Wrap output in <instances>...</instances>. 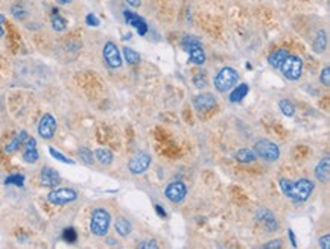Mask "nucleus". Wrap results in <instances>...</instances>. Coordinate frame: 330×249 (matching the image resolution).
Listing matches in <instances>:
<instances>
[{
    "label": "nucleus",
    "instance_id": "obj_37",
    "mask_svg": "<svg viewBox=\"0 0 330 249\" xmlns=\"http://www.w3.org/2000/svg\"><path fill=\"white\" fill-rule=\"evenodd\" d=\"M262 248L265 249H277V248H282V240L280 239H276V240H270V243H265Z\"/></svg>",
    "mask_w": 330,
    "mask_h": 249
},
{
    "label": "nucleus",
    "instance_id": "obj_14",
    "mask_svg": "<svg viewBox=\"0 0 330 249\" xmlns=\"http://www.w3.org/2000/svg\"><path fill=\"white\" fill-rule=\"evenodd\" d=\"M123 18H125V23L129 24V26H134L139 32V35H146L148 32V24L145 21V18H142L140 15L131 12V11H123Z\"/></svg>",
    "mask_w": 330,
    "mask_h": 249
},
{
    "label": "nucleus",
    "instance_id": "obj_43",
    "mask_svg": "<svg viewBox=\"0 0 330 249\" xmlns=\"http://www.w3.org/2000/svg\"><path fill=\"white\" fill-rule=\"evenodd\" d=\"M59 5H69V3H72L73 0H56Z\"/></svg>",
    "mask_w": 330,
    "mask_h": 249
},
{
    "label": "nucleus",
    "instance_id": "obj_38",
    "mask_svg": "<svg viewBox=\"0 0 330 249\" xmlns=\"http://www.w3.org/2000/svg\"><path fill=\"white\" fill-rule=\"evenodd\" d=\"M329 240H330V236L329 234H326L324 237H321V239H320V246H321L323 249H329L330 248Z\"/></svg>",
    "mask_w": 330,
    "mask_h": 249
},
{
    "label": "nucleus",
    "instance_id": "obj_20",
    "mask_svg": "<svg viewBox=\"0 0 330 249\" xmlns=\"http://www.w3.org/2000/svg\"><path fill=\"white\" fill-rule=\"evenodd\" d=\"M288 55H289V53H288L286 49H277L276 52H273V53L270 55L268 62H270V65L274 67V68H280L282 64H283V61L288 58Z\"/></svg>",
    "mask_w": 330,
    "mask_h": 249
},
{
    "label": "nucleus",
    "instance_id": "obj_35",
    "mask_svg": "<svg viewBox=\"0 0 330 249\" xmlns=\"http://www.w3.org/2000/svg\"><path fill=\"white\" fill-rule=\"evenodd\" d=\"M99 18L94 15V14H87L85 15V24L87 26H93V27H96V26H99Z\"/></svg>",
    "mask_w": 330,
    "mask_h": 249
},
{
    "label": "nucleus",
    "instance_id": "obj_8",
    "mask_svg": "<svg viewBox=\"0 0 330 249\" xmlns=\"http://www.w3.org/2000/svg\"><path fill=\"white\" fill-rule=\"evenodd\" d=\"M37 131L43 140H52L56 132V119L50 113L43 114L37 125Z\"/></svg>",
    "mask_w": 330,
    "mask_h": 249
},
{
    "label": "nucleus",
    "instance_id": "obj_33",
    "mask_svg": "<svg viewBox=\"0 0 330 249\" xmlns=\"http://www.w3.org/2000/svg\"><path fill=\"white\" fill-rule=\"evenodd\" d=\"M193 84H195L196 88H204V87H207L209 81H207L206 72H198V73H195V76H193Z\"/></svg>",
    "mask_w": 330,
    "mask_h": 249
},
{
    "label": "nucleus",
    "instance_id": "obj_4",
    "mask_svg": "<svg viewBox=\"0 0 330 249\" xmlns=\"http://www.w3.org/2000/svg\"><path fill=\"white\" fill-rule=\"evenodd\" d=\"M238 79L239 75L233 67H222L215 78V88L219 93H227L238 84Z\"/></svg>",
    "mask_w": 330,
    "mask_h": 249
},
{
    "label": "nucleus",
    "instance_id": "obj_36",
    "mask_svg": "<svg viewBox=\"0 0 330 249\" xmlns=\"http://www.w3.org/2000/svg\"><path fill=\"white\" fill-rule=\"evenodd\" d=\"M139 248H142V249H155V248H158V245H157V242H155L154 239H149V240H145L143 243H140V245H139Z\"/></svg>",
    "mask_w": 330,
    "mask_h": 249
},
{
    "label": "nucleus",
    "instance_id": "obj_3",
    "mask_svg": "<svg viewBox=\"0 0 330 249\" xmlns=\"http://www.w3.org/2000/svg\"><path fill=\"white\" fill-rule=\"evenodd\" d=\"M181 47L189 53V59L192 64L203 65L206 62V52L203 49L201 41L193 35H184L181 40Z\"/></svg>",
    "mask_w": 330,
    "mask_h": 249
},
{
    "label": "nucleus",
    "instance_id": "obj_5",
    "mask_svg": "<svg viewBox=\"0 0 330 249\" xmlns=\"http://www.w3.org/2000/svg\"><path fill=\"white\" fill-rule=\"evenodd\" d=\"M78 192L72 187H55L47 193V201L53 205H67L78 199Z\"/></svg>",
    "mask_w": 330,
    "mask_h": 249
},
{
    "label": "nucleus",
    "instance_id": "obj_1",
    "mask_svg": "<svg viewBox=\"0 0 330 249\" xmlns=\"http://www.w3.org/2000/svg\"><path fill=\"white\" fill-rule=\"evenodd\" d=\"M279 186H280L283 195L295 204L308 201L314 192V183L311 180H306V178H302L295 183L282 178L279 181Z\"/></svg>",
    "mask_w": 330,
    "mask_h": 249
},
{
    "label": "nucleus",
    "instance_id": "obj_34",
    "mask_svg": "<svg viewBox=\"0 0 330 249\" xmlns=\"http://www.w3.org/2000/svg\"><path fill=\"white\" fill-rule=\"evenodd\" d=\"M320 81H321V84H323V85L329 87L330 85V68L329 67H324V68H323V72H321V75H320Z\"/></svg>",
    "mask_w": 330,
    "mask_h": 249
},
{
    "label": "nucleus",
    "instance_id": "obj_21",
    "mask_svg": "<svg viewBox=\"0 0 330 249\" xmlns=\"http://www.w3.org/2000/svg\"><path fill=\"white\" fill-rule=\"evenodd\" d=\"M50 24H52V29L55 32H64L67 29V20L59 15L58 9H53L52 11V18H50Z\"/></svg>",
    "mask_w": 330,
    "mask_h": 249
},
{
    "label": "nucleus",
    "instance_id": "obj_25",
    "mask_svg": "<svg viewBox=\"0 0 330 249\" xmlns=\"http://www.w3.org/2000/svg\"><path fill=\"white\" fill-rule=\"evenodd\" d=\"M326 44H327L326 32H324V30H320V32L315 35V40H314V52H315V53H323V52L326 50Z\"/></svg>",
    "mask_w": 330,
    "mask_h": 249
},
{
    "label": "nucleus",
    "instance_id": "obj_15",
    "mask_svg": "<svg viewBox=\"0 0 330 249\" xmlns=\"http://www.w3.org/2000/svg\"><path fill=\"white\" fill-rule=\"evenodd\" d=\"M193 106L198 111H210L216 106V99L210 93H201L193 99Z\"/></svg>",
    "mask_w": 330,
    "mask_h": 249
},
{
    "label": "nucleus",
    "instance_id": "obj_23",
    "mask_svg": "<svg viewBox=\"0 0 330 249\" xmlns=\"http://www.w3.org/2000/svg\"><path fill=\"white\" fill-rule=\"evenodd\" d=\"M235 158H236L239 163L248 164V163L256 161L257 155H256V152H254L253 149H247V148H244V149H239V151L235 154Z\"/></svg>",
    "mask_w": 330,
    "mask_h": 249
},
{
    "label": "nucleus",
    "instance_id": "obj_26",
    "mask_svg": "<svg viewBox=\"0 0 330 249\" xmlns=\"http://www.w3.org/2000/svg\"><path fill=\"white\" fill-rule=\"evenodd\" d=\"M11 14L17 20H24L27 17V9H26V6L21 2H17V3H14L11 6Z\"/></svg>",
    "mask_w": 330,
    "mask_h": 249
},
{
    "label": "nucleus",
    "instance_id": "obj_17",
    "mask_svg": "<svg viewBox=\"0 0 330 249\" xmlns=\"http://www.w3.org/2000/svg\"><path fill=\"white\" fill-rule=\"evenodd\" d=\"M29 135H27V131H20V132H17L15 135H14V138L5 146V152L6 154H14V152H17L23 145H24V141H26V138H27Z\"/></svg>",
    "mask_w": 330,
    "mask_h": 249
},
{
    "label": "nucleus",
    "instance_id": "obj_22",
    "mask_svg": "<svg viewBox=\"0 0 330 249\" xmlns=\"http://www.w3.org/2000/svg\"><path fill=\"white\" fill-rule=\"evenodd\" d=\"M114 230H116V233H117L120 237H128V236L131 234V231H133V225H131V222H129L128 219L119 218V219L116 221V224H114Z\"/></svg>",
    "mask_w": 330,
    "mask_h": 249
},
{
    "label": "nucleus",
    "instance_id": "obj_2",
    "mask_svg": "<svg viewBox=\"0 0 330 249\" xmlns=\"http://www.w3.org/2000/svg\"><path fill=\"white\" fill-rule=\"evenodd\" d=\"M111 216L105 208H94L90 218V231L96 237H105L108 234Z\"/></svg>",
    "mask_w": 330,
    "mask_h": 249
},
{
    "label": "nucleus",
    "instance_id": "obj_9",
    "mask_svg": "<svg viewBox=\"0 0 330 249\" xmlns=\"http://www.w3.org/2000/svg\"><path fill=\"white\" fill-rule=\"evenodd\" d=\"M104 59L107 62V65L110 68H120L122 67V56H120V50L117 49V46L113 41H107L104 44V50H102Z\"/></svg>",
    "mask_w": 330,
    "mask_h": 249
},
{
    "label": "nucleus",
    "instance_id": "obj_16",
    "mask_svg": "<svg viewBox=\"0 0 330 249\" xmlns=\"http://www.w3.org/2000/svg\"><path fill=\"white\" fill-rule=\"evenodd\" d=\"M257 221H260V222L263 224L265 231H268V233L277 231L279 224H277V221H276V216H274L270 210H265V208L259 210V211H257Z\"/></svg>",
    "mask_w": 330,
    "mask_h": 249
},
{
    "label": "nucleus",
    "instance_id": "obj_19",
    "mask_svg": "<svg viewBox=\"0 0 330 249\" xmlns=\"http://www.w3.org/2000/svg\"><path fill=\"white\" fill-rule=\"evenodd\" d=\"M93 155H94V160H96L99 164H102V166H110V164L113 163V160H114L113 152H111L110 149H105V148L96 149V151L93 152Z\"/></svg>",
    "mask_w": 330,
    "mask_h": 249
},
{
    "label": "nucleus",
    "instance_id": "obj_24",
    "mask_svg": "<svg viewBox=\"0 0 330 249\" xmlns=\"http://www.w3.org/2000/svg\"><path fill=\"white\" fill-rule=\"evenodd\" d=\"M248 91H250V87H248L247 84H239V85L233 90V93L230 94V102L238 103V102L244 100V97L248 94Z\"/></svg>",
    "mask_w": 330,
    "mask_h": 249
},
{
    "label": "nucleus",
    "instance_id": "obj_10",
    "mask_svg": "<svg viewBox=\"0 0 330 249\" xmlns=\"http://www.w3.org/2000/svg\"><path fill=\"white\" fill-rule=\"evenodd\" d=\"M151 163H152L151 155L146 154V152H140V154L134 155V157L129 160L128 169H129V172H131L133 175H142V173H145V172L149 169Z\"/></svg>",
    "mask_w": 330,
    "mask_h": 249
},
{
    "label": "nucleus",
    "instance_id": "obj_30",
    "mask_svg": "<svg viewBox=\"0 0 330 249\" xmlns=\"http://www.w3.org/2000/svg\"><path fill=\"white\" fill-rule=\"evenodd\" d=\"M61 239L65 242V243H76L78 240V233L73 227H69V228H64L62 230V234H61Z\"/></svg>",
    "mask_w": 330,
    "mask_h": 249
},
{
    "label": "nucleus",
    "instance_id": "obj_18",
    "mask_svg": "<svg viewBox=\"0 0 330 249\" xmlns=\"http://www.w3.org/2000/svg\"><path fill=\"white\" fill-rule=\"evenodd\" d=\"M315 176L318 181L321 183H327L330 178V158L326 157L324 160H321L318 163V166L315 167Z\"/></svg>",
    "mask_w": 330,
    "mask_h": 249
},
{
    "label": "nucleus",
    "instance_id": "obj_40",
    "mask_svg": "<svg viewBox=\"0 0 330 249\" xmlns=\"http://www.w3.org/2000/svg\"><path fill=\"white\" fill-rule=\"evenodd\" d=\"M288 236H289L291 245H292L294 248H297V240H295V234H294V231H292V230H289V231H288Z\"/></svg>",
    "mask_w": 330,
    "mask_h": 249
},
{
    "label": "nucleus",
    "instance_id": "obj_28",
    "mask_svg": "<svg viewBox=\"0 0 330 249\" xmlns=\"http://www.w3.org/2000/svg\"><path fill=\"white\" fill-rule=\"evenodd\" d=\"M123 59L128 62V64H139L140 62V55L133 50L131 47H123Z\"/></svg>",
    "mask_w": 330,
    "mask_h": 249
},
{
    "label": "nucleus",
    "instance_id": "obj_42",
    "mask_svg": "<svg viewBox=\"0 0 330 249\" xmlns=\"http://www.w3.org/2000/svg\"><path fill=\"white\" fill-rule=\"evenodd\" d=\"M128 5H131L133 8H139L140 6V3H142V0H125Z\"/></svg>",
    "mask_w": 330,
    "mask_h": 249
},
{
    "label": "nucleus",
    "instance_id": "obj_27",
    "mask_svg": "<svg viewBox=\"0 0 330 249\" xmlns=\"http://www.w3.org/2000/svg\"><path fill=\"white\" fill-rule=\"evenodd\" d=\"M78 155L81 158V161L85 164V166H91L94 163V155L93 152L88 149V148H79L78 149Z\"/></svg>",
    "mask_w": 330,
    "mask_h": 249
},
{
    "label": "nucleus",
    "instance_id": "obj_29",
    "mask_svg": "<svg viewBox=\"0 0 330 249\" xmlns=\"http://www.w3.org/2000/svg\"><path fill=\"white\" fill-rule=\"evenodd\" d=\"M279 108H280V111H282L286 117H292V116L295 114V106H294L292 102L288 100V99H282V100L279 102Z\"/></svg>",
    "mask_w": 330,
    "mask_h": 249
},
{
    "label": "nucleus",
    "instance_id": "obj_31",
    "mask_svg": "<svg viewBox=\"0 0 330 249\" xmlns=\"http://www.w3.org/2000/svg\"><path fill=\"white\" fill-rule=\"evenodd\" d=\"M49 154L56 160V161H59V163H64V164H70V166H73L75 164V161L73 160H70L69 157H65L64 154H61L58 149H55V148H49Z\"/></svg>",
    "mask_w": 330,
    "mask_h": 249
},
{
    "label": "nucleus",
    "instance_id": "obj_13",
    "mask_svg": "<svg viewBox=\"0 0 330 249\" xmlns=\"http://www.w3.org/2000/svg\"><path fill=\"white\" fill-rule=\"evenodd\" d=\"M24 152H23V161L26 164H35L40 160V152L37 149V140L34 137H27L24 141Z\"/></svg>",
    "mask_w": 330,
    "mask_h": 249
},
{
    "label": "nucleus",
    "instance_id": "obj_7",
    "mask_svg": "<svg viewBox=\"0 0 330 249\" xmlns=\"http://www.w3.org/2000/svg\"><path fill=\"white\" fill-rule=\"evenodd\" d=\"M282 73L286 79L289 81H297L302 78L303 73V61L300 56H291L288 55V58L283 61L282 64Z\"/></svg>",
    "mask_w": 330,
    "mask_h": 249
},
{
    "label": "nucleus",
    "instance_id": "obj_6",
    "mask_svg": "<svg viewBox=\"0 0 330 249\" xmlns=\"http://www.w3.org/2000/svg\"><path fill=\"white\" fill-rule=\"evenodd\" d=\"M253 151L256 152L257 157H260L265 161H277L280 158V149H279V146L274 141L268 140V138L257 140Z\"/></svg>",
    "mask_w": 330,
    "mask_h": 249
},
{
    "label": "nucleus",
    "instance_id": "obj_41",
    "mask_svg": "<svg viewBox=\"0 0 330 249\" xmlns=\"http://www.w3.org/2000/svg\"><path fill=\"white\" fill-rule=\"evenodd\" d=\"M3 23H5V17L0 14V38H3V35H5V27H3Z\"/></svg>",
    "mask_w": 330,
    "mask_h": 249
},
{
    "label": "nucleus",
    "instance_id": "obj_32",
    "mask_svg": "<svg viewBox=\"0 0 330 249\" xmlns=\"http://www.w3.org/2000/svg\"><path fill=\"white\" fill-rule=\"evenodd\" d=\"M5 184H6V186H17V187H23V184H24V175H21V173H14V175H9V176L5 180Z\"/></svg>",
    "mask_w": 330,
    "mask_h": 249
},
{
    "label": "nucleus",
    "instance_id": "obj_39",
    "mask_svg": "<svg viewBox=\"0 0 330 249\" xmlns=\"http://www.w3.org/2000/svg\"><path fill=\"white\" fill-rule=\"evenodd\" d=\"M155 211H157V215H158L161 219H164V218H166V211L163 210V207H161V205H158V204H157V205H155Z\"/></svg>",
    "mask_w": 330,
    "mask_h": 249
},
{
    "label": "nucleus",
    "instance_id": "obj_12",
    "mask_svg": "<svg viewBox=\"0 0 330 249\" xmlns=\"http://www.w3.org/2000/svg\"><path fill=\"white\" fill-rule=\"evenodd\" d=\"M40 184L47 189H55L61 184V175L53 167H43L40 172Z\"/></svg>",
    "mask_w": 330,
    "mask_h": 249
},
{
    "label": "nucleus",
    "instance_id": "obj_11",
    "mask_svg": "<svg viewBox=\"0 0 330 249\" xmlns=\"http://www.w3.org/2000/svg\"><path fill=\"white\" fill-rule=\"evenodd\" d=\"M164 195H166V198H168L171 202L180 204V202H183V201L186 199V196H187V187H186L184 183H180V181L171 183V184L166 187Z\"/></svg>",
    "mask_w": 330,
    "mask_h": 249
}]
</instances>
